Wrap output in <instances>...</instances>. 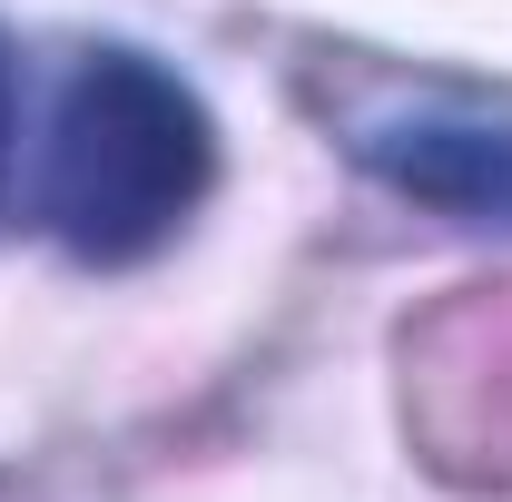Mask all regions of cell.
<instances>
[{
	"label": "cell",
	"mask_w": 512,
	"mask_h": 502,
	"mask_svg": "<svg viewBox=\"0 0 512 502\" xmlns=\"http://www.w3.org/2000/svg\"><path fill=\"white\" fill-rule=\"evenodd\" d=\"M207 178H217V119L178 69L138 50L79 60L60 128H50V178H40V207L69 256L89 266L158 256L197 217Z\"/></svg>",
	"instance_id": "1"
},
{
	"label": "cell",
	"mask_w": 512,
	"mask_h": 502,
	"mask_svg": "<svg viewBox=\"0 0 512 502\" xmlns=\"http://www.w3.org/2000/svg\"><path fill=\"white\" fill-rule=\"evenodd\" d=\"M355 168L394 197L463 217V227H512V128L483 119H394L355 138Z\"/></svg>",
	"instance_id": "2"
},
{
	"label": "cell",
	"mask_w": 512,
	"mask_h": 502,
	"mask_svg": "<svg viewBox=\"0 0 512 502\" xmlns=\"http://www.w3.org/2000/svg\"><path fill=\"white\" fill-rule=\"evenodd\" d=\"M10 128H20V69H10V40H0V178H10Z\"/></svg>",
	"instance_id": "3"
}]
</instances>
